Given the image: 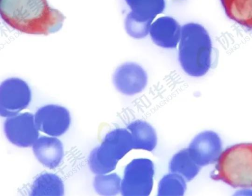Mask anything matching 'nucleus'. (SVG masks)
<instances>
[{
  "mask_svg": "<svg viewBox=\"0 0 252 196\" xmlns=\"http://www.w3.org/2000/svg\"><path fill=\"white\" fill-rule=\"evenodd\" d=\"M131 11L127 16L134 20L151 24L158 14L163 12L165 0H125Z\"/></svg>",
  "mask_w": 252,
  "mask_h": 196,
  "instance_id": "13",
  "label": "nucleus"
},
{
  "mask_svg": "<svg viewBox=\"0 0 252 196\" xmlns=\"http://www.w3.org/2000/svg\"><path fill=\"white\" fill-rule=\"evenodd\" d=\"M32 150L38 161L50 169L58 167L63 157V143L55 137H38L32 145Z\"/></svg>",
  "mask_w": 252,
  "mask_h": 196,
  "instance_id": "12",
  "label": "nucleus"
},
{
  "mask_svg": "<svg viewBox=\"0 0 252 196\" xmlns=\"http://www.w3.org/2000/svg\"><path fill=\"white\" fill-rule=\"evenodd\" d=\"M133 149L131 134L125 128H117L108 133L101 144L90 153L88 164L91 171L104 174L114 170L119 161Z\"/></svg>",
  "mask_w": 252,
  "mask_h": 196,
  "instance_id": "4",
  "label": "nucleus"
},
{
  "mask_svg": "<svg viewBox=\"0 0 252 196\" xmlns=\"http://www.w3.org/2000/svg\"><path fill=\"white\" fill-rule=\"evenodd\" d=\"M38 129L32 113L25 112L7 117L4 123V132L8 140L21 147L34 144L39 137Z\"/></svg>",
  "mask_w": 252,
  "mask_h": 196,
  "instance_id": "7",
  "label": "nucleus"
},
{
  "mask_svg": "<svg viewBox=\"0 0 252 196\" xmlns=\"http://www.w3.org/2000/svg\"><path fill=\"white\" fill-rule=\"evenodd\" d=\"M125 25L126 30L129 35L133 38L139 39L144 38L148 34L151 24L137 22L126 16Z\"/></svg>",
  "mask_w": 252,
  "mask_h": 196,
  "instance_id": "20",
  "label": "nucleus"
},
{
  "mask_svg": "<svg viewBox=\"0 0 252 196\" xmlns=\"http://www.w3.org/2000/svg\"><path fill=\"white\" fill-rule=\"evenodd\" d=\"M154 166L146 158L135 159L126 165L121 184L124 196H148L153 188Z\"/></svg>",
  "mask_w": 252,
  "mask_h": 196,
  "instance_id": "5",
  "label": "nucleus"
},
{
  "mask_svg": "<svg viewBox=\"0 0 252 196\" xmlns=\"http://www.w3.org/2000/svg\"><path fill=\"white\" fill-rule=\"evenodd\" d=\"M0 13L12 28L31 34L47 35L59 31L65 16L47 0H0Z\"/></svg>",
  "mask_w": 252,
  "mask_h": 196,
  "instance_id": "1",
  "label": "nucleus"
},
{
  "mask_svg": "<svg viewBox=\"0 0 252 196\" xmlns=\"http://www.w3.org/2000/svg\"><path fill=\"white\" fill-rule=\"evenodd\" d=\"M121 179L116 173L97 174L94 178V187L102 196H115L121 192Z\"/></svg>",
  "mask_w": 252,
  "mask_h": 196,
  "instance_id": "19",
  "label": "nucleus"
},
{
  "mask_svg": "<svg viewBox=\"0 0 252 196\" xmlns=\"http://www.w3.org/2000/svg\"><path fill=\"white\" fill-rule=\"evenodd\" d=\"M234 188L252 187V143H240L223 151L211 174Z\"/></svg>",
  "mask_w": 252,
  "mask_h": 196,
  "instance_id": "3",
  "label": "nucleus"
},
{
  "mask_svg": "<svg viewBox=\"0 0 252 196\" xmlns=\"http://www.w3.org/2000/svg\"><path fill=\"white\" fill-rule=\"evenodd\" d=\"M34 121L39 131L50 136L59 137L68 129L71 117L66 108L50 104L37 110L34 114Z\"/></svg>",
  "mask_w": 252,
  "mask_h": 196,
  "instance_id": "8",
  "label": "nucleus"
},
{
  "mask_svg": "<svg viewBox=\"0 0 252 196\" xmlns=\"http://www.w3.org/2000/svg\"><path fill=\"white\" fill-rule=\"evenodd\" d=\"M212 52V41L203 26L190 23L182 27L179 60L188 75L194 77L205 75L211 66Z\"/></svg>",
  "mask_w": 252,
  "mask_h": 196,
  "instance_id": "2",
  "label": "nucleus"
},
{
  "mask_svg": "<svg viewBox=\"0 0 252 196\" xmlns=\"http://www.w3.org/2000/svg\"><path fill=\"white\" fill-rule=\"evenodd\" d=\"M188 149L193 160L201 167L217 162L222 152V142L216 132L205 131L193 138Z\"/></svg>",
  "mask_w": 252,
  "mask_h": 196,
  "instance_id": "9",
  "label": "nucleus"
},
{
  "mask_svg": "<svg viewBox=\"0 0 252 196\" xmlns=\"http://www.w3.org/2000/svg\"><path fill=\"white\" fill-rule=\"evenodd\" d=\"M180 25L170 16L158 18L151 26L150 34L153 42L164 48L177 47L181 34Z\"/></svg>",
  "mask_w": 252,
  "mask_h": 196,
  "instance_id": "11",
  "label": "nucleus"
},
{
  "mask_svg": "<svg viewBox=\"0 0 252 196\" xmlns=\"http://www.w3.org/2000/svg\"><path fill=\"white\" fill-rule=\"evenodd\" d=\"M200 168L191 157L188 148L174 154L169 166L170 172L181 175L187 181L192 180L198 173Z\"/></svg>",
  "mask_w": 252,
  "mask_h": 196,
  "instance_id": "17",
  "label": "nucleus"
},
{
  "mask_svg": "<svg viewBox=\"0 0 252 196\" xmlns=\"http://www.w3.org/2000/svg\"><path fill=\"white\" fill-rule=\"evenodd\" d=\"M127 129L131 134L133 149L153 151L157 143L156 132L148 122L137 120L130 122Z\"/></svg>",
  "mask_w": 252,
  "mask_h": 196,
  "instance_id": "14",
  "label": "nucleus"
},
{
  "mask_svg": "<svg viewBox=\"0 0 252 196\" xmlns=\"http://www.w3.org/2000/svg\"><path fill=\"white\" fill-rule=\"evenodd\" d=\"M63 193L64 186L61 178L48 172L37 177L30 191V195L32 196H61Z\"/></svg>",
  "mask_w": 252,
  "mask_h": 196,
  "instance_id": "16",
  "label": "nucleus"
},
{
  "mask_svg": "<svg viewBox=\"0 0 252 196\" xmlns=\"http://www.w3.org/2000/svg\"><path fill=\"white\" fill-rule=\"evenodd\" d=\"M32 99L31 89L23 80L12 78L4 80L0 86V114L8 117L25 109Z\"/></svg>",
  "mask_w": 252,
  "mask_h": 196,
  "instance_id": "6",
  "label": "nucleus"
},
{
  "mask_svg": "<svg viewBox=\"0 0 252 196\" xmlns=\"http://www.w3.org/2000/svg\"><path fill=\"white\" fill-rule=\"evenodd\" d=\"M226 15L252 33V0H220Z\"/></svg>",
  "mask_w": 252,
  "mask_h": 196,
  "instance_id": "15",
  "label": "nucleus"
},
{
  "mask_svg": "<svg viewBox=\"0 0 252 196\" xmlns=\"http://www.w3.org/2000/svg\"><path fill=\"white\" fill-rule=\"evenodd\" d=\"M113 82L120 92L133 95L142 91L147 85L146 72L139 65L126 62L118 67L113 76Z\"/></svg>",
  "mask_w": 252,
  "mask_h": 196,
  "instance_id": "10",
  "label": "nucleus"
},
{
  "mask_svg": "<svg viewBox=\"0 0 252 196\" xmlns=\"http://www.w3.org/2000/svg\"><path fill=\"white\" fill-rule=\"evenodd\" d=\"M187 188L186 180L181 175L170 172L160 180L158 191V196H182Z\"/></svg>",
  "mask_w": 252,
  "mask_h": 196,
  "instance_id": "18",
  "label": "nucleus"
}]
</instances>
